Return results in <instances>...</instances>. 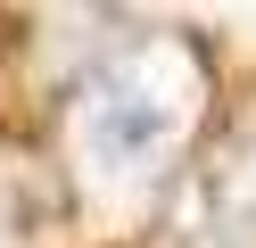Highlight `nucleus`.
<instances>
[{
    "label": "nucleus",
    "mask_w": 256,
    "mask_h": 248,
    "mask_svg": "<svg viewBox=\"0 0 256 248\" xmlns=\"http://www.w3.org/2000/svg\"><path fill=\"white\" fill-rule=\"evenodd\" d=\"M83 149L108 157V174H140V157L166 149L157 83H149V75H116L108 91H91V108H83Z\"/></svg>",
    "instance_id": "f257e3e1"
}]
</instances>
